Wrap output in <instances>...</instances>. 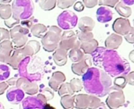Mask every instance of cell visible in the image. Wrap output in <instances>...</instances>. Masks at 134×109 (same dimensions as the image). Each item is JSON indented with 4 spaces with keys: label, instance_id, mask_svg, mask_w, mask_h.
<instances>
[{
    "label": "cell",
    "instance_id": "obj_1",
    "mask_svg": "<svg viewBox=\"0 0 134 109\" xmlns=\"http://www.w3.org/2000/svg\"><path fill=\"white\" fill-rule=\"evenodd\" d=\"M92 54L94 64L102 67L110 77L127 75L130 72L131 67L129 62L114 50L98 47Z\"/></svg>",
    "mask_w": 134,
    "mask_h": 109
},
{
    "label": "cell",
    "instance_id": "obj_2",
    "mask_svg": "<svg viewBox=\"0 0 134 109\" xmlns=\"http://www.w3.org/2000/svg\"><path fill=\"white\" fill-rule=\"evenodd\" d=\"M82 77L83 87L87 93L98 97L107 95L112 81L111 77L103 70L98 67H90Z\"/></svg>",
    "mask_w": 134,
    "mask_h": 109
},
{
    "label": "cell",
    "instance_id": "obj_3",
    "mask_svg": "<svg viewBox=\"0 0 134 109\" xmlns=\"http://www.w3.org/2000/svg\"><path fill=\"white\" fill-rule=\"evenodd\" d=\"M21 78L30 81H38L43 77V64L39 57H25L18 67Z\"/></svg>",
    "mask_w": 134,
    "mask_h": 109
},
{
    "label": "cell",
    "instance_id": "obj_4",
    "mask_svg": "<svg viewBox=\"0 0 134 109\" xmlns=\"http://www.w3.org/2000/svg\"><path fill=\"white\" fill-rule=\"evenodd\" d=\"M11 7L12 18L19 22L29 19L34 12V4L30 0H15Z\"/></svg>",
    "mask_w": 134,
    "mask_h": 109
},
{
    "label": "cell",
    "instance_id": "obj_5",
    "mask_svg": "<svg viewBox=\"0 0 134 109\" xmlns=\"http://www.w3.org/2000/svg\"><path fill=\"white\" fill-rule=\"evenodd\" d=\"M62 33V29L58 26L52 25L47 29L46 34L41 39V43L44 51L47 52L54 51L58 47Z\"/></svg>",
    "mask_w": 134,
    "mask_h": 109
},
{
    "label": "cell",
    "instance_id": "obj_6",
    "mask_svg": "<svg viewBox=\"0 0 134 109\" xmlns=\"http://www.w3.org/2000/svg\"><path fill=\"white\" fill-rule=\"evenodd\" d=\"M108 96L106 100L107 106L110 109H117L125 104V94L122 89L111 86L107 93Z\"/></svg>",
    "mask_w": 134,
    "mask_h": 109
},
{
    "label": "cell",
    "instance_id": "obj_7",
    "mask_svg": "<svg viewBox=\"0 0 134 109\" xmlns=\"http://www.w3.org/2000/svg\"><path fill=\"white\" fill-rule=\"evenodd\" d=\"M58 28L66 30H71L76 27L78 22V18L76 14L71 10H66L62 12L57 18Z\"/></svg>",
    "mask_w": 134,
    "mask_h": 109
},
{
    "label": "cell",
    "instance_id": "obj_8",
    "mask_svg": "<svg viewBox=\"0 0 134 109\" xmlns=\"http://www.w3.org/2000/svg\"><path fill=\"white\" fill-rule=\"evenodd\" d=\"M29 32V29L23 28L20 25V24L10 29V35L12 40L11 42L16 49L22 48L27 43Z\"/></svg>",
    "mask_w": 134,
    "mask_h": 109
},
{
    "label": "cell",
    "instance_id": "obj_9",
    "mask_svg": "<svg viewBox=\"0 0 134 109\" xmlns=\"http://www.w3.org/2000/svg\"><path fill=\"white\" fill-rule=\"evenodd\" d=\"M80 45L81 42L79 41L77 36L72 30H66L62 33L58 47L68 51L71 49L80 48Z\"/></svg>",
    "mask_w": 134,
    "mask_h": 109
},
{
    "label": "cell",
    "instance_id": "obj_10",
    "mask_svg": "<svg viewBox=\"0 0 134 109\" xmlns=\"http://www.w3.org/2000/svg\"><path fill=\"white\" fill-rule=\"evenodd\" d=\"M92 65V56L90 54H85V56L80 62L72 64L71 70L74 74H77L78 76H83L86 73V71L91 67Z\"/></svg>",
    "mask_w": 134,
    "mask_h": 109
},
{
    "label": "cell",
    "instance_id": "obj_11",
    "mask_svg": "<svg viewBox=\"0 0 134 109\" xmlns=\"http://www.w3.org/2000/svg\"><path fill=\"white\" fill-rule=\"evenodd\" d=\"M14 45L10 40H6L0 43V64H7L10 61Z\"/></svg>",
    "mask_w": 134,
    "mask_h": 109
},
{
    "label": "cell",
    "instance_id": "obj_12",
    "mask_svg": "<svg viewBox=\"0 0 134 109\" xmlns=\"http://www.w3.org/2000/svg\"><path fill=\"white\" fill-rule=\"evenodd\" d=\"M16 86L21 89L25 93L33 96L39 92V86L34 81H30L25 78H20L17 81Z\"/></svg>",
    "mask_w": 134,
    "mask_h": 109
},
{
    "label": "cell",
    "instance_id": "obj_13",
    "mask_svg": "<svg viewBox=\"0 0 134 109\" xmlns=\"http://www.w3.org/2000/svg\"><path fill=\"white\" fill-rule=\"evenodd\" d=\"M130 21L127 18H118L115 19L112 25L114 32L119 36H125L131 29Z\"/></svg>",
    "mask_w": 134,
    "mask_h": 109
},
{
    "label": "cell",
    "instance_id": "obj_14",
    "mask_svg": "<svg viewBox=\"0 0 134 109\" xmlns=\"http://www.w3.org/2000/svg\"><path fill=\"white\" fill-rule=\"evenodd\" d=\"M45 104L46 103L37 96H30L23 99L20 104V109H43Z\"/></svg>",
    "mask_w": 134,
    "mask_h": 109
},
{
    "label": "cell",
    "instance_id": "obj_15",
    "mask_svg": "<svg viewBox=\"0 0 134 109\" xmlns=\"http://www.w3.org/2000/svg\"><path fill=\"white\" fill-rule=\"evenodd\" d=\"M25 98V92L16 85L10 88L7 92V99L12 104L20 103Z\"/></svg>",
    "mask_w": 134,
    "mask_h": 109
},
{
    "label": "cell",
    "instance_id": "obj_16",
    "mask_svg": "<svg viewBox=\"0 0 134 109\" xmlns=\"http://www.w3.org/2000/svg\"><path fill=\"white\" fill-rule=\"evenodd\" d=\"M65 81V74L61 71H56L52 74L51 78L48 81V85L50 89H51L53 91H58L60 85L62 83H64Z\"/></svg>",
    "mask_w": 134,
    "mask_h": 109
},
{
    "label": "cell",
    "instance_id": "obj_17",
    "mask_svg": "<svg viewBox=\"0 0 134 109\" xmlns=\"http://www.w3.org/2000/svg\"><path fill=\"white\" fill-rule=\"evenodd\" d=\"M25 57H32L40 50V43L39 41L32 40L27 42V43L21 48Z\"/></svg>",
    "mask_w": 134,
    "mask_h": 109
},
{
    "label": "cell",
    "instance_id": "obj_18",
    "mask_svg": "<svg viewBox=\"0 0 134 109\" xmlns=\"http://www.w3.org/2000/svg\"><path fill=\"white\" fill-rule=\"evenodd\" d=\"M96 18L100 23H107L112 20L113 12L107 7H100L96 10Z\"/></svg>",
    "mask_w": 134,
    "mask_h": 109
},
{
    "label": "cell",
    "instance_id": "obj_19",
    "mask_svg": "<svg viewBox=\"0 0 134 109\" xmlns=\"http://www.w3.org/2000/svg\"><path fill=\"white\" fill-rule=\"evenodd\" d=\"M24 58H25V56H24L21 48L14 49L12 51L10 61L8 63V66L12 67L14 70H18L19 64L21 63V62L22 61Z\"/></svg>",
    "mask_w": 134,
    "mask_h": 109
},
{
    "label": "cell",
    "instance_id": "obj_20",
    "mask_svg": "<svg viewBox=\"0 0 134 109\" xmlns=\"http://www.w3.org/2000/svg\"><path fill=\"white\" fill-rule=\"evenodd\" d=\"M122 37L116 33L110 34L105 40V48L108 50L118 49L122 43Z\"/></svg>",
    "mask_w": 134,
    "mask_h": 109
},
{
    "label": "cell",
    "instance_id": "obj_21",
    "mask_svg": "<svg viewBox=\"0 0 134 109\" xmlns=\"http://www.w3.org/2000/svg\"><path fill=\"white\" fill-rule=\"evenodd\" d=\"M67 58L68 51L61 47H58L53 53V60L55 64L59 67H62L67 63Z\"/></svg>",
    "mask_w": 134,
    "mask_h": 109
},
{
    "label": "cell",
    "instance_id": "obj_22",
    "mask_svg": "<svg viewBox=\"0 0 134 109\" xmlns=\"http://www.w3.org/2000/svg\"><path fill=\"white\" fill-rule=\"evenodd\" d=\"M77 24L81 32H92L96 25L94 20L88 16L81 18Z\"/></svg>",
    "mask_w": 134,
    "mask_h": 109
},
{
    "label": "cell",
    "instance_id": "obj_23",
    "mask_svg": "<svg viewBox=\"0 0 134 109\" xmlns=\"http://www.w3.org/2000/svg\"><path fill=\"white\" fill-rule=\"evenodd\" d=\"M91 95L78 94L74 96V107L77 109H87L88 108Z\"/></svg>",
    "mask_w": 134,
    "mask_h": 109
},
{
    "label": "cell",
    "instance_id": "obj_24",
    "mask_svg": "<svg viewBox=\"0 0 134 109\" xmlns=\"http://www.w3.org/2000/svg\"><path fill=\"white\" fill-rule=\"evenodd\" d=\"M99 47V43L96 39H92L85 42H81L80 48L85 54H92Z\"/></svg>",
    "mask_w": 134,
    "mask_h": 109
},
{
    "label": "cell",
    "instance_id": "obj_25",
    "mask_svg": "<svg viewBox=\"0 0 134 109\" xmlns=\"http://www.w3.org/2000/svg\"><path fill=\"white\" fill-rule=\"evenodd\" d=\"M47 31V28L43 25V24H34L32 28H31V33L32 34V36L37 37V38H41L46 34Z\"/></svg>",
    "mask_w": 134,
    "mask_h": 109
},
{
    "label": "cell",
    "instance_id": "obj_26",
    "mask_svg": "<svg viewBox=\"0 0 134 109\" xmlns=\"http://www.w3.org/2000/svg\"><path fill=\"white\" fill-rule=\"evenodd\" d=\"M85 53L83 52V51L81 48H75V49H71L70 50V51L68 52V56L69 58L70 59V60L75 63H78L80 62L83 57L85 56Z\"/></svg>",
    "mask_w": 134,
    "mask_h": 109
},
{
    "label": "cell",
    "instance_id": "obj_27",
    "mask_svg": "<svg viewBox=\"0 0 134 109\" xmlns=\"http://www.w3.org/2000/svg\"><path fill=\"white\" fill-rule=\"evenodd\" d=\"M115 10L119 15L123 17L124 18H129L132 14V9L129 7L122 3L121 1L118 2V3L115 6Z\"/></svg>",
    "mask_w": 134,
    "mask_h": 109
},
{
    "label": "cell",
    "instance_id": "obj_28",
    "mask_svg": "<svg viewBox=\"0 0 134 109\" xmlns=\"http://www.w3.org/2000/svg\"><path fill=\"white\" fill-rule=\"evenodd\" d=\"M12 17L11 5L0 3V18L3 20H8Z\"/></svg>",
    "mask_w": 134,
    "mask_h": 109
},
{
    "label": "cell",
    "instance_id": "obj_29",
    "mask_svg": "<svg viewBox=\"0 0 134 109\" xmlns=\"http://www.w3.org/2000/svg\"><path fill=\"white\" fill-rule=\"evenodd\" d=\"M61 105L64 109H74V96L67 95L63 96L60 100Z\"/></svg>",
    "mask_w": 134,
    "mask_h": 109
},
{
    "label": "cell",
    "instance_id": "obj_30",
    "mask_svg": "<svg viewBox=\"0 0 134 109\" xmlns=\"http://www.w3.org/2000/svg\"><path fill=\"white\" fill-rule=\"evenodd\" d=\"M58 95L60 96H67V95L73 96L74 93V91L72 90L70 85V83H68V82H64V83H62L60 85V87L58 88Z\"/></svg>",
    "mask_w": 134,
    "mask_h": 109
},
{
    "label": "cell",
    "instance_id": "obj_31",
    "mask_svg": "<svg viewBox=\"0 0 134 109\" xmlns=\"http://www.w3.org/2000/svg\"><path fill=\"white\" fill-rule=\"evenodd\" d=\"M38 3L42 10L49 11L52 10L56 7L57 1L56 0H40Z\"/></svg>",
    "mask_w": 134,
    "mask_h": 109
},
{
    "label": "cell",
    "instance_id": "obj_32",
    "mask_svg": "<svg viewBox=\"0 0 134 109\" xmlns=\"http://www.w3.org/2000/svg\"><path fill=\"white\" fill-rule=\"evenodd\" d=\"M10 75V69L7 64H0V82L8 80Z\"/></svg>",
    "mask_w": 134,
    "mask_h": 109
},
{
    "label": "cell",
    "instance_id": "obj_33",
    "mask_svg": "<svg viewBox=\"0 0 134 109\" xmlns=\"http://www.w3.org/2000/svg\"><path fill=\"white\" fill-rule=\"evenodd\" d=\"M70 85L74 92H78L83 89L82 81L78 78H73L70 82Z\"/></svg>",
    "mask_w": 134,
    "mask_h": 109
},
{
    "label": "cell",
    "instance_id": "obj_34",
    "mask_svg": "<svg viewBox=\"0 0 134 109\" xmlns=\"http://www.w3.org/2000/svg\"><path fill=\"white\" fill-rule=\"evenodd\" d=\"M127 84V78H126V75H122V76H118L116 77L114 81V86L123 89L125 85Z\"/></svg>",
    "mask_w": 134,
    "mask_h": 109
},
{
    "label": "cell",
    "instance_id": "obj_35",
    "mask_svg": "<svg viewBox=\"0 0 134 109\" xmlns=\"http://www.w3.org/2000/svg\"><path fill=\"white\" fill-rule=\"evenodd\" d=\"M76 1L74 0H58L56 5H58V7L61 9H67L74 5Z\"/></svg>",
    "mask_w": 134,
    "mask_h": 109
},
{
    "label": "cell",
    "instance_id": "obj_36",
    "mask_svg": "<svg viewBox=\"0 0 134 109\" xmlns=\"http://www.w3.org/2000/svg\"><path fill=\"white\" fill-rule=\"evenodd\" d=\"M46 100V101H49L51 100H52L54 96V91L50 89V88H44L43 89H41L40 92Z\"/></svg>",
    "mask_w": 134,
    "mask_h": 109
},
{
    "label": "cell",
    "instance_id": "obj_37",
    "mask_svg": "<svg viewBox=\"0 0 134 109\" xmlns=\"http://www.w3.org/2000/svg\"><path fill=\"white\" fill-rule=\"evenodd\" d=\"M77 38L80 42H85L94 38V35L92 32H80L77 35Z\"/></svg>",
    "mask_w": 134,
    "mask_h": 109
},
{
    "label": "cell",
    "instance_id": "obj_38",
    "mask_svg": "<svg viewBox=\"0 0 134 109\" xmlns=\"http://www.w3.org/2000/svg\"><path fill=\"white\" fill-rule=\"evenodd\" d=\"M119 1L118 0H99L98 1V4L102 7H114Z\"/></svg>",
    "mask_w": 134,
    "mask_h": 109
},
{
    "label": "cell",
    "instance_id": "obj_39",
    "mask_svg": "<svg viewBox=\"0 0 134 109\" xmlns=\"http://www.w3.org/2000/svg\"><path fill=\"white\" fill-rule=\"evenodd\" d=\"M100 103H101V100H100L99 97L91 95L90 102H89V105H88V109H95Z\"/></svg>",
    "mask_w": 134,
    "mask_h": 109
},
{
    "label": "cell",
    "instance_id": "obj_40",
    "mask_svg": "<svg viewBox=\"0 0 134 109\" xmlns=\"http://www.w3.org/2000/svg\"><path fill=\"white\" fill-rule=\"evenodd\" d=\"M10 39V31L4 28H0V42Z\"/></svg>",
    "mask_w": 134,
    "mask_h": 109
},
{
    "label": "cell",
    "instance_id": "obj_41",
    "mask_svg": "<svg viewBox=\"0 0 134 109\" xmlns=\"http://www.w3.org/2000/svg\"><path fill=\"white\" fill-rule=\"evenodd\" d=\"M125 40L129 43H134V28H131L129 32L124 36Z\"/></svg>",
    "mask_w": 134,
    "mask_h": 109
},
{
    "label": "cell",
    "instance_id": "obj_42",
    "mask_svg": "<svg viewBox=\"0 0 134 109\" xmlns=\"http://www.w3.org/2000/svg\"><path fill=\"white\" fill-rule=\"evenodd\" d=\"M82 3L85 7L88 8H93L98 4V0H84Z\"/></svg>",
    "mask_w": 134,
    "mask_h": 109
},
{
    "label": "cell",
    "instance_id": "obj_43",
    "mask_svg": "<svg viewBox=\"0 0 134 109\" xmlns=\"http://www.w3.org/2000/svg\"><path fill=\"white\" fill-rule=\"evenodd\" d=\"M20 25L22 26L23 28L27 29L29 30V29H31L32 26L33 25V22H32V19H27V20L21 21L20 22Z\"/></svg>",
    "mask_w": 134,
    "mask_h": 109
},
{
    "label": "cell",
    "instance_id": "obj_44",
    "mask_svg": "<svg viewBox=\"0 0 134 109\" xmlns=\"http://www.w3.org/2000/svg\"><path fill=\"white\" fill-rule=\"evenodd\" d=\"M4 23H5V25H6L8 28H11V29H12L13 27H14V26H16V25H18L20 24L19 21H15L14 18H12V17H11L10 19L6 20V21H4Z\"/></svg>",
    "mask_w": 134,
    "mask_h": 109
},
{
    "label": "cell",
    "instance_id": "obj_45",
    "mask_svg": "<svg viewBox=\"0 0 134 109\" xmlns=\"http://www.w3.org/2000/svg\"><path fill=\"white\" fill-rule=\"evenodd\" d=\"M74 10L78 11V12H81L85 10V6H84L83 3L81 1L76 2L74 5Z\"/></svg>",
    "mask_w": 134,
    "mask_h": 109
},
{
    "label": "cell",
    "instance_id": "obj_46",
    "mask_svg": "<svg viewBox=\"0 0 134 109\" xmlns=\"http://www.w3.org/2000/svg\"><path fill=\"white\" fill-rule=\"evenodd\" d=\"M126 78L128 84H129L130 85H134V71L129 72L126 75Z\"/></svg>",
    "mask_w": 134,
    "mask_h": 109
},
{
    "label": "cell",
    "instance_id": "obj_47",
    "mask_svg": "<svg viewBox=\"0 0 134 109\" xmlns=\"http://www.w3.org/2000/svg\"><path fill=\"white\" fill-rule=\"evenodd\" d=\"M8 86H9L8 84L5 81L0 82V95L3 94L6 92V90L8 89Z\"/></svg>",
    "mask_w": 134,
    "mask_h": 109
},
{
    "label": "cell",
    "instance_id": "obj_48",
    "mask_svg": "<svg viewBox=\"0 0 134 109\" xmlns=\"http://www.w3.org/2000/svg\"><path fill=\"white\" fill-rule=\"evenodd\" d=\"M18 79V78H17L16 77H13V78H9V79L7 80V83L8 84V85L14 86V85H16V84H17Z\"/></svg>",
    "mask_w": 134,
    "mask_h": 109
},
{
    "label": "cell",
    "instance_id": "obj_49",
    "mask_svg": "<svg viewBox=\"0 0 134 109\" xmlns=\"http://www.w3.org/2000/svg\"><path fill=\"white\" fill-rule=\"evenodd\" d=\"M121 3L129 7V5H133L134 4V0H122Z\"/></svg>",
    "mask_w": 134,
    "mask_h": 109
},
{
    "label": "cell",
    "instance_id": "obj_50",
    "mask_svg": "<svg viewBox=\"0 0 134 109\" xmlns=\"http://www.w3.org/2000/svg\"><path fill=\"white\" fill-rule=\"evenodd\" d=\"M95 109H107V104L103 102H101Z\"/></svg>",
    "mask_w": 134,
    "mask_h": 109
},
{
    "label": "cell",
    "instance_id": "obj_51",
    "mask_svg": "<svg viewBox=\"0 0 134 109\" xmlns=\"http://www.w3.org/2000/svg\"><path fill=\"white\" fill-rule=\"evenodd\" d=\"M129 59H130L131 62H132L134 63V50L131 51L130 53L129 54Z\"/></svg>",
    "mask_w": 134,
    "mask_h": 109
},
{
    "label": "cell",
    "instance_id": "obj_52",
    "mask_svg": "<svg viewBox=\"0 0 134 109\" xmlns=\"http://www.w3.org/2000/svg\"><path fill=\"white\" fill-rule=\"evenodd\" d=\"M43 109H56L54 106L51 105L50 103H46L44 106H43Z\"/></svg>",
    "mask_w": 134,
    "mask_h": 109
},
{
    "label": "cell",
    "instance_id": "obj_53",
    "mask_svg": "<svg viewBox=\"0 0 134 109\" xmlns=\"http://www.w3.org/2000/svg\"><path fill=\"white\" fill-rule=\"evenodd\" d=\"M0 109H5V108H4V106H3V104L1 102H0Z\"/></svg>",
    "mask_w": 134,
    "mask_h": 109
},
{
    "label": "cell",
    "instance_id": "obj_54",
    "mask_svg": "<svg viewBox=\"0 0 134 109\" xmlns=\"http://www.w3.org/2000/svg\"><path fill=\"white\" fill-rule=\"evenodd\" d=\"M133 25H134V19H133ZM134 28V27H133Z\"/></svg>",
    "mask_w": 134,
    "mask_h": 109
},
{
    "label": "cell",
    "instance_id": "obj_55",
    "mask_svg": "<svg viewBox=\"0 0 134 109\" xmlns=\"http://www.w3.org/2000/svg\"><path fill=\"white\" fill-rule=\"evenodd\" d=\"M10 109H14V108H10Z\"/></svg>",
    "mask_w": 134,
    "mask_h": 109
}]
</instances>
